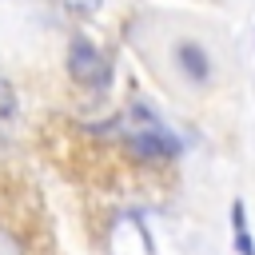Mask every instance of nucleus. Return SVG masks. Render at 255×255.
Returning <instances> with one entry per match:
<instances>
[{
    "instance_id": "1",
    "label": "nucleus",
    "mask_w": 255,
    "mask_h": 255,
    "mask_svg": "<svg viewBox=\"0 0 255 255\" xmlns=\"http://www.w3.org/2000/svg\"><path fill=\"white\" fill-rule=\"evenodd\" d=\"M68 76L80 88H104L108 84V60L88 36H72V44H68Z\"/></svg>"
},
{
    "instance_id": "2",
    "label": "nucleus",
    "mask_w": 255,
    "mask_h": 255,
    "mask_svg": "<svg viewBox=\"0 0 255 255\" xmlns=\"http://www.w3.org/2000/svg\"><path fill=\"white\" fill-rule=\"evenodd\" d=\"M128 151L143 163H159V159H179L183 143L159 124V128H143V131H131L128 135Z\"/></svg>"
},
{
    "instance_id": "3",
    "label": "nucleus",
    "mask_w": 255,
    "mask_h": 255,
    "mask_svg": "<svg viewBox=\"0 0 255 255\" xmlns=\"http://www.w3.org/2000/svg\"><path fill=\"white\" fill-rule=\"evenodd\" d=\"M171 60H175L179 76H183V80H191L195 88L211 84V76H215V64H211V56H207V48H203L199 40H175Z\"/></svg>"
},
{
    "instance_id": "4",
    "label": "nucleus",
    "mask_w": 255,
    "mask_h": 255,
    "mask_svg": "<svg viewBox=\"0 0 255 255\" xmlns=\"http://www.w3.org/2000/svg\"><path fill=\"white\" fill-rule=\"evenodd\" d=\"M231 227L235 231H247V207H243V199L231 203Z\"/></svg>"
},
{
    "instance_id": "5",
    "label": "nucleus",
    "mask_w": 255,
    "mask_h": 255,
    "mask_svg": "<svg viewBox=\"0 0 255 255\" xmlns=\"http://www.w3.org/2000/svg\"><path fill=\"white\" fill-rule=\"evenodd\" d=\"M235 251H239V255H255V243H251L247 231H235Z\"/></svg>"
},
{
    "instance_id": "6",
    "label": "nucleus",
    "mask_w": 255,
    "mask_h": 255,
    "mask_svg": "<svg viewBox=\"0 0 255 255\" xmlns=\"http://www.w3.org/2000/svg\"><path fill=\"white\" fill-rule=\"evenodd\" d=\"M12 108H16V104H12V92H8V84H0V112L12 116Z\"/></svg>"
}]
</instances>
